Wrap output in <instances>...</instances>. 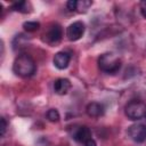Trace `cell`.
<instances>
[{
    "label": "cell",
    "mask_w": 146,
    "mask_h": 146,
    "mask_svg": "<svg viewBox=\"0 0 146 146\" xmlns=\"http://www.w3.org/2000/svg\"><path fill=\"white\" fill-rule=\"evenodd\" d=\"M36 66L34 59L29 54L18 55L13 64V71L21 78H30L35 73Z\"/></svg>",
    "instance_id": "cell-1"
},
{
    "label": "cell",
    "mask_w": 146,
    "mask_h": 146,
    "mask_svg": "<svg viewBox=\"0 0 146 146\" xmlns=\"http://www.w3.org/2000/svg\"><path fill=\"white\" fill-rule=\"evenodd\" d=\"M98 66L100 71L108 74H114L121 67V59L112 52H105L98 58Z\"/></svg>",
    "instance_id": "cell-2"
},
{
    "label": "cell",
    "mask_w": 146,
    "mask_h": 146,
    "mask_svg": "<svg viewBox=\"0 0 146 146\" xmlns=\"http://www.w3.org/2000/svg\"><path fill=\"white\" fill-rule=\"evenodd\" d=\"M124 113L130 120H140L146 114V104L138 99L130 100L124 107Z\"/></svg>",
    "instance_id": "cell-3"
},
{
    "label": "cell",
    "mask_w": 146,
    "mask_h": 146,
    "mask_svg": "<svg viewBox=\"0 0 146 146\" xmlns=\"http://www.w3.org/2000/svg\"><path fill=\"white\" fill-rule=\"evenodd\" d=\"M84 24L81 21H76L74 23H72L67 30H66V36L70 41H78L79 39L82 38V35L84 34Z\"/></svg>",
    "instance_id": "cell-4"
},
{
    "label": "cell",
    "mask_w": 146,
    "mask_h": 146,
    "mask_svg": "<svg viewBox=\"0 0 146 146\" xmlns=\"http://www.w3.org/2000/svg\"><path fill=\"white\" fill-rule=\"evenodd\" d=\"M128 136L136 143H144L146 140V124H133L128 129Z\"/></svg>",
    "instance_id": "cell-5"
},
{
    "label": "cell",
    "mask_w": 146,
    "mask_h": 146,
    "mask_svg": "<svg viewBox=\"0 0 146 146\" xmlns=\"http://www.w3.org/2000/svg\"><path fill=\"white\" fill-rule=\"evenodd\" d=\"M46 41L50 44H55L62 40L63 36V30L59 24H52L51 26L48 27L47 32L44 33Z\"/></svg>",
    "instance_id": "cell-6"
},
{
    "label": "cell",
    "mask_w": 146,
    "mask_h": 146,
    "mask_svg": "<svg viewBox=\"0 0 146 146\" xmlns=\"http://www.w3.org/2000/svg\"><path fill=\"white\" fill-rule=\"evenodd\" d=\"M71 136L75 141L84 144L88 139L91 138V131L87 125H79V127L73 128Z\"/></svg>",
    "instance_id": "cell-7"
},
{
    "label": "cell",
    "mask_w": 146,
    "mask_h": 146,
    "mask_svg": "<svg viewBox=\"0 0 146 146\" xmlns=\"http://www.w3.org/2000/svg\"><path fill=\"white\" fill-rule=\"evenodd\" d=\"M71 60V55L66 51H59L57 54H55L54 56V65L58 68V70H64L68 66Z\"/></svg>",
    "instance_id": "cell-8"
},
{
    "label": "cell",
    "mask_w": 146,
    "mask_h": 146,
    "mask_svg": "<svg viewBox=\"0 0 146 146\" xmlns=\"http://www.w3.org/2000/svg\"><path fill=\"white\" fill-rule=\"evenodd\" d=\"M71 89V82L68 79H57L54 83V90L57 95H66Z\"/></svg>",
    "instance_id": "cell-9"
},
{
    "label": "cell",
    "mask_w": 146,
    "mask_h": 146,
    "mask_svg": "<svg viewBox=\"0 0 146 146\" xmlns=\"http://www.w3.org/2000/svg\"><path fill=\"white\" fill-rule=\"evenodd\" d=\"M86 112L91 117H99V116H102L104 114V106L100 103L91 102V103H89L87 105Z\"/></svg>",
    "instance_id": "cell-10"
},
{
    "label": "cell",
    "mask_w": 146,
    "mask_h": 146,
    "mask_svg": "<svg viewBox=\"0 0 146 146\" xmlns=\"http://www.w3.org/2000/svg\"><path fill=\"white\" fill-rule=\"evenodd\" d=\"M11 8L16 11H19V13H30L32 9V6L30 2L23 0V1H17V2L13 3Z\"/></svg>",
    "instance_id": "cell-11"
},
{
    "label": "cell",
    "mask_w": 146,
    "mask_h": 146,
    "mask_svg": "<svg viewBox=\"0 0 146 146\" xmlns=\"http://www.w3.org/2000/svg\"><path fill=\"white\" fill-rule=\"evenodd\" d=\"M23 27L27 32H34V31L39 30L40 23L39 22H34V21H27V22H24L23 23Z\"/></svg>",
    "instance_id": "cell-12"
},
{
    "label": "cell",
    "mask_w": 146,
    "mask_h": 146,
    "mask_svg": "<svg viewBox=\"0 0 146 146\" xmlns=\"http://www.w3.org/2000/svg\"><path fill=\"white\" fill-rule=\"evenodd\" d=\"M46 115H47V119H48L50 122H58L59 119H60V115H59L58 111L55 110V108H50V110L47 112Z\"/></svg>",
    "instance_id": "cell-13"
},
{
    "label": "cell",
    "mask_w": 146,
    "mask_h": 146,
    "mask_svg": "<svg viewBox=\"0 0 146 146\" xmlns=\"http://www.w3.org/2000/svg\"><path fill=\"white\" fill-rule=\"evenodd\" d=\"M92 5L91 1L89 0H81V1H78V5H76V10L79 13H84L87 11V9H89V7Z\"/></svg>",
    "instance_id": "cell-14"
},
{
    "label": "cell",
    "mask_w": 146,
    "mask_h": 146,
    "mask_svg": "<svg viewBox=\"0 0 146 146\" xmlns=\"http://www.w3.org/2000/svg\"><path fill=\"white\" fill-rule=\"evenodd\" d=\"M76 5H78V1L76 0H70L66 2V7L68 10L73 11V10H76Z\"/></svg>",
    "instance_id": "cell-15"
},
{
    "label": "cell",
    "mask_w": 146,
    "mask_h": 146,
    "mask_svg": "<svg viewBox=\"0 0 146 146\" xmlns=\"http://www.w3.org/2000/svg\"><path fill=\"white\" fill-rule=\"evenodd\" d=\"M0 123H1V125H0L1 136L3 137L5 133H6V130H7V121H6V119H5V117H1V119H0Z\"/></svg>",
    "instance_id": "cell-16"
},
{
    "label": "cell",
    "mask_w": 146,
    "mask_h": 146,
    "mask_svg": "<svg viewBox=\"0 0 146 146\" xmlns=\"http://www.w3.org/2000/svg\"><path fill=\"white\" fill-rule=\"evenodd\" d=\"M140 13H141L143 17L146 18V0L140 2Z\"/></svg>",
    "instance_id": "cell-17"
},
{
    "label": "cell",
    "mask_w": 146,
    "mask_h": 146,
    "mask_svg": "<svg viewBox=\"0 0 146 146\" xmlns=\"http://www.w3.org/2000/svg\"><path fill=\"white\" fill-rule=\"evenodd\" d=\"M84 146H97V144H96V141H95L92 138H90V139H88V140L84 143Z\"/></svg>",
    "instance_id": "cell-18"
},
{
    "label": "cell",
    "mask_w": 146,
    "mask_h": 146,
    "mask_svg": "<svg viewBox=\"0 0 146 146\" xmlns=\"http://www.w3.org/2000/svg\"><path fill=\"white\" fill-rule=\"evenodd\" d=\"M145 117H146V114H145Z\"/></svg>",
    "instance_id": "cell-19"
}]
</instances>
